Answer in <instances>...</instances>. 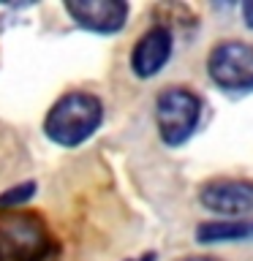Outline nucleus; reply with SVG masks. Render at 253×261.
Segmentation results:
<instances>
[{
    "instance_id": "nucleus-8",
    "label": "nucleus",
    "mask_w": 253,
    "mask_h": 261,
    "mask_svg": "<svg viewBox=\"0 0 253 261\" xmlns=\"http://www.w3.org/2000/svg\"><path fill=\"white\" fill-rule=\"evenodd\" d=\"M253 228L245 220H207V223L196 226V242L199 245H215V242H237L245 240Z\"/></svg>"
},
{
    "instance_id": "nucleus-12",
    "label": "nucleus",
    "mask_w": 253,
    "mask_h": 261,
    "mask_svg": "<svg viewBox=\"0 0 253 261\" xmlns=\"http://www.w3.org/2000/svg\"><path fill=\"white\" fill-rule=\"evenodd\" d=\"M128 261H155V253H144V256H139V258H128Z\"/></svg>"
},
{
    "instance_id": "nucleus-7",
    "label": "nucleus",
    "mask_w": 253,
    "mask_h": 261,
    "mask_svg": "<svg viewBox=\"0 0 253 261\" xmlns=\"http://www.w3.org/2000/svg\"><path fill=\"white\" fill-rule=\"evenodd\" d=\"M174 52V36L166 24H153L131 49V71L139 79H153L155 73L166 68L169 57Z\"/></svg>"
},
{
    "instance_id": "nucleus-6",
    "label": "nucleus",
    "mask_w": 253,
    "mask_h": 261,
    "mask_svg": "<svg viewBox=\"0 0 253 261\" xmlns=\"http://www.w3.org/2000/svg\"><path fill=\"white\" fill-rule=\"evenodd\" d=\"M128 3L122 0H65V14L82 30L98 33V36L120 33L128 22Z\"/></svg>"
},
{
    "instance_id": "nucleus-3",
    "label": "nucleus",
    "mask_w": 253,
    "mask_h": 261,
    "mask_svg": "<svg viewBox=\"0 0 253 261\" xmlns=\"http://www.w3.org/2000/svg\"><path fill=\"white\" fill-rule=\"evenodd\" d=\"M49 250V237L36 215L0 218V261H38Z\"/></svg>"
},
{
    "instance_id": "nucleus-9",
    "label": "nucleus",
    "mask_w": 253,
    "mask_h": 261,
    "mask_svg": "<svg viewBox=\"0 0 253 261\" xmlns=\"http://www.w3.org/2000/svg\"><path fill=\"white\" fill-rule=\"evenodd\" d=\"M36 188H38L36 182H19V185L3 191L0 193V210H14V207H19V204L30 201L33 196H36Z\"/></svg>"
},
{
    "instance_id": "nucleus-4",
    "label": "nucleus",
    "mask_w": 253,
    "mask_h": 261,
    "mask_svg": "<svg viewBox=\"0 0 253 261\" xmlns=\"http://www.w3.org/2000/svg\"><path fill=\"white\" fill-rule=\"evenodd\" d=\"M207 73L220 90H253V44L220 41L207 55Z\"/></svg>"
},
{
    "instance_id": "nucleus-2",
    "label": "nucleus",
    "mask_w": 253,
    "mask_h": 261,
    "mask_svg": "<svg viewBox=\"0 0 253 261\" xmlns=\"http://www.w3.org/2000/svg\"><path fill=\"white\" fill-rule=\"evenodd\" d=\"M201 120V98L188 87H166L155 98V125L166 147H180L196 134Z\"/></svg>"
},
{
    "instance_id": "nucleus-11",
    "label": "nucleus",
    "mask_w": 253,
    "mask_h": 261,
    "mask_svg": "<svg viewBox=\"0 0 253 261\" xmlns=\"http://www.w3.org/2000/svg\"><path fill=\"white\" fill-rule=\"evenodd\" d=\"M180 261H220L215 256H188V258H180Z\"/></svg>"
},
{
    "instance_id": "nucleus-5",
    "label": "nucleus",
    "mask_w": 253,
    "mask_h": 261,
    "mask_svg": "<svg viewBox=\"0 0 253 261\" xmlns=\"http://www.w3.org/2000/svg\"><path fill=\"white\" fill-rule=\"evenodd\" d=\"M199 204L207 212L223 215L226 220L250 215L253 212V179H237V177L207 179L199 188Z\"/></svg>"
},
{
    "instance_id": "nucleus-1",
    "label": "nucleus",
    "mask_w": 253,
    "mask_h": 261,
    "mask_svg": "<svg viewBox=\"0 0 253 261\" xmlns=\"http://www.w3.org/2000/svg\"><path fill=\"white\" fill-rule=\"evenodd\" d=\"M104 103L85 90H71L49 106L44 117V134L57 147H79L101 128Z\"/></svg>"
},
{
    "instance_id": "nucleus-10",
    "label": "nucleus",
    "mask_w": 253,
    "mask_h": 261,
    "mask_svg": "<svg viewBox=\"0 0 253 261\" xmlns=\"http://www.w3.org/2000/svg\"><path fill=\"white\" fill-rule=\"evenodd\" d=\"M242 19L253 30V0H245V3H242Z\"/></svg>"
}]
</instances>
